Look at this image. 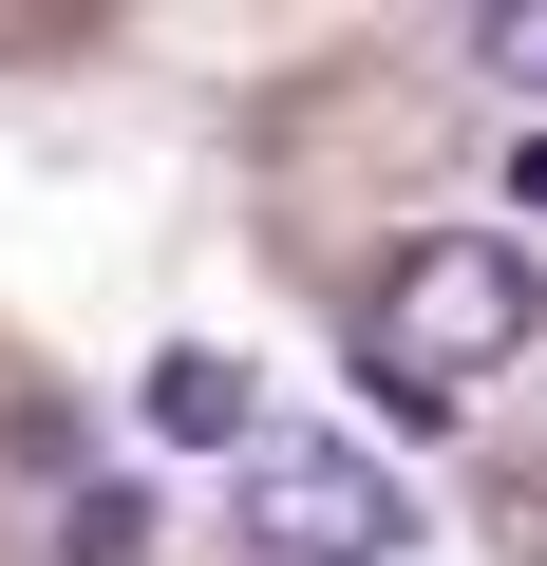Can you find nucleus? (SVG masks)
Masks as SVG:
<instances>
[{"label":"nucleus","mask_w":547,"mask_h":566,"mask_svg":"<svg viewBox=\"0 0 547 566\" xmlns=\"http://www.w3.org/2000/svg\"><path fill=\"white\" fill-rule=\"evenodd\" d=\"M57 566H151V491L133 472H76L57 491Z\"/></svg>","instance_id":"4"},{"label":"nucleus","mask_w":547,"mask_h":566,"mask_svg":"<svg viewBox=\"0 0 547 566\" xmlns=\"http://www.w3.org/2000/svg\"><path fill=\"white\" fill-rule=\"evenodd\" d=\"M227 528H245V566H397L415 547L397 453H359V434H245L227 453Z\"/></svg>","instance_id":"2"},{"label":"nucleus","mask_w":547,"mask_h":566,"mask_svg":"<svg viewBox=\"0 0 547 566\" xmlns=\"http://www.w3.org/2000/svg\"><path fill=\"white\" fill-rule=\"evenodd\" d=\"M528 359V245L509 227H415L397 264H378V322H359V397L397 416V434H434L453 397H491Z\"/></svg>","instance_id":"1"},{"label":"nucleus","mask_w":547,"mask_h":566,"mask_svg":"<svg viewBox=\"0 0 547 566\" xmlns=\"http://www.w3.org/2000/svg\"><path fill=\"white\" fill-rule=\"evenodd\" d=\"M151 434H189V453H245V434H264V416H245V359L170 340V359H151Z\"/></svg>","instance_id":"3"}]
</instances>
